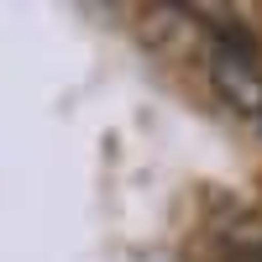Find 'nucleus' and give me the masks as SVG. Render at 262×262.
<instances>
[{"label":"nucleus","mask_w":262,"mask_h":262,"mask_svg":"<svg viewBox=\"0 0 262 262\" xmlns=\"http://www.w3.org/2000/svg\"><path fill=\"white\" fill-rule=\"evenodd\" d=\"M210 84L221 105H231L236 116H252L262 121V63H257V48L242 27H231L215 37L210 48Z\"/></svg>","instance_id":"1"}]
</instances>
